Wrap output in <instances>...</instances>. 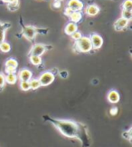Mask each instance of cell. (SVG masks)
Listing matches in <instances>:
<instances>
[{
  "label": "cell",
  "mask_w": 132,
  "mask_h": 147,
  "mask_svg": "<svg viewBox=\"0 0 132 147\" xmlns=\"http://www.w3.org/2000/svg\"><path fill=\"white\" fill-rule=\"evenodd\" d=\"M44 120L51 123L58 131L67 138L77 139L83 147L90 146V137L87 125L72 120L56 119L49 115H44Z\"/></svg>",
  "instance_id": "6da1fadb"
},
{
  "label": "cell",
  "mask_w": 132,
  "mask_h": 147,
  "mask_svg": "<svg viewBox=\"0 0 132 147\" xmlns=\"http://www.w3.org/2000/svg\"><path fill=\"white\" fill-rule=\"evenodd\" d=\"M76 50L80 53H90L92 50L90 40L88 36H82L78 41L75 42Z\"/></svg>",
  "instance_id": "7a4b0ae2"
},
{
  "label": "cell",
  "mask_w": 132,
  "mask_h": 147,
  "mask_svg": "<svg viewBox=\"0 0 132 147\" xmlns=\"http://www.w3.org/2000/svg\"><path fill=\"white\" fill-rule=\"evenodd\" d=\"M55 75L51 71H45L40 75L38 80L41 84V86H48L54 81Z\"/></svg>",
  "instance_id": "3957f363"
},
{
  "label": "cell",
  "mask_w": 132,
  "mask_h": 147,
  "mask_svg": "<svg viewBox=\"0 0 132 147\" xmlns=\"http://www.w3.org/2000/svg\"><path fill=\"white\" fill-rule=\"evenodd\" d=\"M22 35L27 40L32 41L36 38L37 35V28L34 26H25L22 28Z\"/></svg>",
  "instance_id": "277c9868"
},
{
  "label": "cell",
  "mask_w": 132,
  "mask_h": 147,
  "mask_svg": "<svg viewBox=\"0 0 132 147\" xmlns=\"http://www.w3.org/2000/svg\"><path fill=\"white\" fill-rule=\"evenodd\" d=\"M90 40V44L91 47H92V49L94 50H98L100 49L102 45H103V38L101 36H100L99 34L93 33L89 36Z\"/></svg>",
  "instance_id": "5b68a950"
},
{
  "label": "cell",
  "mask_w": 132,
  "mask_h": 147,
  "mask_svg": "<svg viewBox=\"0 0 132 147\" xmlns=\"http://www.w3.org/2000/svg\"><path fill=\"white\" fill-rule=\"evenodd\" d=\"M47 50V46H45L44 44H36L32 47L29 55H37L42 56Z\"/></svg>",
  "instance_id": "8992f818"
},
{
  "label": "cell",
  "mask_w": 132,
  "mask_h": 147,
  "mask_svg": "<svg viewBox=\"0 0 132 147\" xmlns=\"http://www.w3.org/2000/svg\"><path fill=\"white\" fill-rule=\"evenodd\" d=\"M67 7L70 8L73 12H75V11L81 12L84 7V5L81 0H69L67 2Z\"/></svg>",
  "instance_id": "52a82bcc"
},
{
  "label": "cell",
  "mask_w": 132,
  "mask_h": 147,
  "mask_svg": "<svg viewBox=\"0 0 132 147\" xmlns=\"http://www.w3.org/2000/svg\"><path fill=\"white\" fill-rule=\"evenodd\" d=\"M17 78L20 81H30L33 78V73L27 68H23L19 71L18 75H17Z\"/></svg>",
  "instance_id": "ba28073f"
},
{
  "label": "cell",
  "mask_w": 132,
  "mask_h": 147,
  "mask_svg": "<svg viewBox=\"0 0 132 147\" xmlns=\"http://www.w3.org/2000/svg\"><path fill=\"white\" fill-rule=\"evenodd\" d=\"M85 13L89 16H95L100 13V7L95 4L89 5L88 7L85 8Z\"/></svg>",
  "instance_id": "9c48e42d"
},
{
  "label": "cell",
  "mask_w": 132,
  "mask_h": 147,
  "mask_svg": "<svg viewBox=\"0 0 132 147\" xmlns=\"http://www.w3.org/2000/svg\"><path fill=\"white\" fill-rule=\"evenodd\" d=\"M107 98L111 104H118L119 102L120 96L118 91H116V90H111V91L108 93Z\"/></svg>",
  "instance_id": "30bf717a"
},
{
  "label": "cell",
  "mask_w": 132,
  "mask_h": 147,
  "mask_svg": "<svg viewBox=\"0 0 132 147\" xmlns=\"http://www.w3.org/2000/svg\"><path fill=\"white\" fill-rule=\"evenodd\" d=\"M128 25H129L128 20L120 18L115 21V23H114V28H115L116 31H121V30L125 29V28L128 26Z\"/></svg>",
  "instance_id": "8fae6325"
},
{
  "label": "cell",
  "mask_w": 132,
  "mask_h": 147,
  "mask_svg": "<svg viewBox=\"0 0 132 147\" xmlns=\"http://www.w3.org/2000/svg\"><path fill=\"white\" fill-rule=\"evenodd\" d=\"M78 31V26L75 23H72V22H69V23L65 26L64 28V32L66 35L68 36H72L74 32Z\"/></svg>",
  "instance_id": "7c38bea8"
},
{
  "label": "cell",
  "mask_w": 132,
  "mask_h": 147,
  "mask_svg": "<svg viewBox=\"0 0 132 147\" xmlns=\"http://www.w3.org/2000/svg\"><path fill=\"white\" fill-rule=\"evenodd\" d=\"M69 18H70V22H72V23H79L80 21L82 20V12H79V11H75V12H72L70 16H69Z\"/></svg>",
  "instance_id": "4fadbf2b"
},
{
  "label": "cell",
  "mask_w": 132,
  "mask_h": 147,
  "mask_svg": "<svg viewBox=\"0 0 132 147\" xmlns=\"http://www.w3.org/2000/svg\"><path fill=\"white\" fill-rule=\"evenodd\" d=\"M10 27V24H0V44L5 41V32Z\"/></svg>",
  "instance_id": "5bb4252c"
},
{
  "label": "cell",
  "mask_w": 132,
  "mask_h": 147,
  "mask_svg": "<svg viewBox=\"0 0 132 147\" xmlns=\"http://www.w3.org/2000/svg\"><path fill=\"white\" fill-rule=\"evenodd\" d=\"M5 76V83H7L8 84H15L16 81L18 80L15 74H7Z\"/></svg>",
  "instance_id": "9a60e30c"
},
{
  "label": "cell",
  "mask_w": 132,
  "mask_h": 147,
  "mask_svg": "<svg viewBox=\"0 0 132 147\" xmlns=\"http://www.w3.org/2000/svg\"><path fill=\"white\" fill-rule=\"evenodd\" d=\"M30 84V90H37L41 87V84H40L38 78H32L29 81Z\"/></svg>",
  "instance_id": "2e32d148"
},
{
  "label": "cell",
  "mask_w": 132,
  "mask_h": 147,
  "mask_svg": "<svg viewBox=\"0 0 132 147\" xmlns=\"http://www.w3.org/2000/svg\"><path fill=\"white\" fill-rule=\"evenodd\" d=\"M29 60L31 62V64L34 65H40L43 63L42 56H37V55H30Z\"/></svg>",
  "instance_id": "e0dca14e"
},
{
  "label": "cell",
  "mask_w": 132,
  "mask_h": 147,
  "mask_svg": "<svg viewBox=\"0 0 132 147\" xmlns=\"http://www.w3.org/2000/svg\"><path fill=\"white\" fill-rule=\"evenodd\" d=\"M5 67H13V68H17L18 66V63L15 58H9L5 61Z\"/></svg>",
  "instance_id": "ac0fdd59"
},
{
  "label": "cell",
  "mask_w": 132,
  "mask_h": 147,
  "mask_svg": "<svg viewBox=\"0 0 132 147\" xmlns=\"http://www.w3.org/2000/svg\"><path fill=\"white\" fill-rule=\"evenodd\" d=\"M11 50V46L10 44L7 43V42H2L1 44H0V51L3 53H8L9 51Z\"/></svg>",
  "instance_id": "d6986e66"
},
{
  "label": "cell",
  "mask_w": 132,
  "mask_h": 147,
  "mask_svg": "<svg viewBox=\"0 0 132 147\" xmlns=\"http://www.w3.org/2000/svg\"><path fill=\"white\" fill-rule=\"evenodd\" d=\"M19 86H20V89L22 90V91H24V92H27V91H29V90H30L29 81H20Z\"/></svg>",
  "instance_id": "ffe728a7"
},
{
  "label": "cell",
  "mask_w": 132,
  "mask_h": 147,
  "mask_svg": "<svg viewBox=\"0 0 132 147\" xmlns=\"http://www.w3.org/2000/svg\"><path fill=\"white\" fill-rule=\"evenodd\" d=\"M121 18L126 19V20H128L129 22L131 20V18H132V11L122 9V11H121Z\"/></svg>",
  "instance_id": "44dd1931"
},
{
  "label": "cell",
  "mask_w": 132,
  "mask_h": 147,
  "mask_svg": "<svg viewBox=\"0 0 132 147\" xmlns=\"http://www.w3.org/2000/svg\"><path fill=\"white\" fill-rule=\"evenodd\" d=\"M122 9L124 10H132V0H125L122 3Z\"/></svg>",
  "instance_id": "7402d4cb"
},
{
  "label": "cell",
  "mask_w": 132,
  "mask_h": 147,
  "mask_svg": "<svg viewBox=\"0 0 132 147\" xmlns=\"http://www.w3.org/2000/svg\"><path fill=\"white\" fill-rule=\"evenodd\" d=\"M122 137L126 140L131 142V138H132V128H129L128 131H125L122 133Z\"/></svg>",
  "instance_id": "603a6c76"
},
{
  "label": "cell",
  "mask_w": 132,
  "mask_h": 147,
  "mask_svg": "<svg viewBox=\"0 0 132 147\" xmlns=\"http://www.w3.org/2000/svg\"><path fill=\"white\" fill-rule=\"evenodd\" d=\"M5 84H7L5 83V76L3 73H0V91L4 89Z\"/></svg>",
  "instance_id": "cb8c5ba5"
},
{
  "label": "cell",
  "mask_w": 132,
  "mask_h": 147,
  "mask_svg": "<svg viewBox=\"0 0 132 147\" xmlns=\"http://www.w3.org/2000/svg\"><path fill=\"white\" fill-rule=\"evenodd\" d=\"M72 36V38L73 39L74 41H78L80 38H81L82 36V33L81 32H79V31H76V32H74L72 35L71 36Z\"/></svg>",
  "instance_id": "d4e9b609"
},
{
  "label": "cell",
  "mask_w": 132,
  "mask_h": 147,
  "mask_svg": "<svg viewBox=\"0 0 132 147\" xmlns=\"http://www.w3.org/2000/svg\"><path fill=\"white\" fill-rule=\"evenodd\" d=\"M5 74H15L16 68H13V67H5Z\"/></svg>",
  "instance_id": "484cf974"
},
{
  "label": "cell",
  "mask_w": 132,
  "mask_h": 147,
  "mask_svg": "<svg viewBox=\"0 0 132 147\" xmlns=\"http://www.w3.org/2000/svg\"><path fill=\"white\" fill-rule=\"evenodd\" d=\"M59 76H60V77H62V79H66V78H68V76H69V73H68L66 70H62V71H60V72H59Z\"/></svg>",
  "instance_id": "4316f807"
},
{
  "label": "cell",
  "mask_w": 132,
  "mask_h": 147,
  "mask_svg": "<svg viewBox=\"0 0 132 147\" xmlns=\"http://www.w3.org/2000/svg\"><path fill=\"white\" fill-rule=\"evenodd\" d=\"M118 108L117 107H112V108L110 110V114L111 115H116L117 114H118Z\"/></svg>",
  "instance_id": "83f0119b"
},
{
  "label": "cell",
  "mask_w": 132,
  "mask_h": 147,
  "mask_svg": "<svg viewBox=\"0 0 132 147\" xmlns=\"http://www.w3.org/2000/svg\"><path fill=\"white\" fill-rule=\"evenodd\" d=\"M2 1L8 4H18V0H2Z\"/></svg>",
  "instance_id": "f1b7e54d"
},
{
  "label": "cell",
  "mask_w": 132,
  "mask_h": 147,
  "mask_svg": "<svg viewBox=\"0 0 132 147\" xmlns=\"http://www.w3.org/2000/svg\"><path fill=\"white\" fill-rule=\"evenodd\" d=\"M72 12H73V11H72L70 8L66 7V8H65V10H64V15H65V16H70V15H71Z\"/></svg>",
  "instance_id": "f546056e"
},
{
  "label": "cell",
  "mask_w": 132,
  "mask_h": 147,
  "mask_svg": "<svg viewBox=\"0 0 132 147\" xmlns=\"http://www.w3.org/2000/svg\"><path fill=\"white\" fill-rule=\"evenodd\" d=\"M54 7H61V2H59V1H55L54 2Z\"/></svg>",
  "instance_id": "4dcf8cb0"
},
{
  "label": "cell",
  "mask_w": 132,
  "mask_h": 147,
  "mask_svg": "<svg viewBox=\"0 0 132 147\" xmlns=\"http://www.w3.org/2000/svg\"><path fill=\"white\" fill-rule=\"evenodd\" d=\"M55 1H59V2H61V1H62V0H55Z\"/></svg>",
  "instance_id": "1f68e13d"
}]
</instances>
